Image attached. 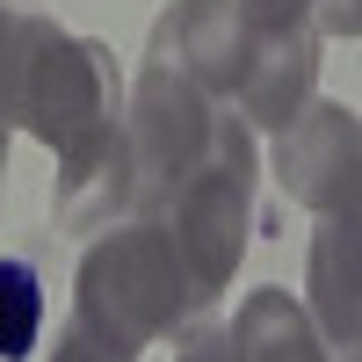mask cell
<instances>
[{"mask_svg":"<svg viewBox=\"0 0 362 362\" xmlns=\"http://www.w3.org/2000/svg\"><path fill=\"white\" fill-rule=\"evenodd\" d=\"M145 58L189 73L210 102L261 131H290L319 87V29H261L239 0H174Z\"/></svg>","mask_w":362,"mask_h":362,"instance_id":"obj_1","label":"cell"},{"mask_svg":"<svg viewBox=\"0 0 362 362\" xmlns=\"http://www.w3.org/2000/svg\"><path fill=\"white\" fill-rule=\"evenodd\" d=\"M203 305L210 297L196 290L189 261H181L174 232L160 218H116L109 232L87 239V254L73 268V319L124 355L189 334Z\"/></svg>","mask_w":362,"mask_h":362,"instance_id":"obj_2","label":"cell"},{"mask_svg":"<svg viewBox=\"0 0 362 362\" xmlns=\"http://www.w3.org/2000/svg\"><path fill=\"white\" fill-rule=\"evenodd\" d=\"M232 124L225 102H210L189 73L145 58L138 80H131V102H124V131H131V174H138V196H131V218H160L174 203V189L189 181L218 138Z\"/></svg>","mask_w":362,"mask_h":362,"instance_id":"obj_3","label":"cell"},{"mask_svg":"<svg viewBox=\"0 0 362 362\" xmlns=\"http://www.w3.org/2000/svg\"><path fill=\"white\" fill-rule=\"evenodd\" d=\"M124 102H131V87L116 73V51L95 44V37H66L51 22V37L29 58L22 131L37 145H51L58 160H80V153H95V145H109L124 131Z\"/></svg>","mask_w":362,"mask_h":362,"instance_id":"obj_4","label":"cell"},{"mask_svg":"<svg viewBox=\"0 0 362 362\" xmlns=\"http://www.w3.org/2000/svg\"><path fill=\"white\" fill-rule=\"evenodd\" d=\"M276 181L319 218L362 210V116L341 102H305V116L276 138Z\"/></svg>","mask_w":362,"mask_h":362,"instance_id":"obj_5","label":"cell"},{"mask_svg":"<svg viewBox=\"0 0 362 362\" xmlns=\"http://www.w3.org/2000/svg\"><path fill=\"white\" fill-rule=\"evenodd\" d=\"M305 312L334 362H362V210L319 218L305 247Z\"/></svg>","mask_w":362,"mask_h":362,"instance_id":"obj_6","label":"cell"},{"mask_svg":"<svg viewBox=\"0 0 362 362\" xmlns=\"http://www.w3.org/2000/svg\"><path fill=\"white\" fill-rule=\"evenodd\" d=\"M131 196H138V174H131V131H116L109 145H95V153L58 160L51 218H58V232H109L116 218H131Z\"/></svg>","mask_w":362,"mask_h":362,"instance_id":"obj_7","label":"cell"},{"mask_svg":"<svg viewBox=\"0 0 362 362\" xmlns=\"http://www.w3.org/2000/svg\"><path fill=\"white\" fill-rule=\"evenodd\" d=\"M232 362H334V355H326L312 312L297 305L290 290L261 283V290H247V305L232 312Z\"/></svg>","mask_w":362,"mask_h":362,"instance_id":"obj_8","label":"cell"},{"mask_svg":"<svg viewBox=\"0 0 362 362\" xmlns=\"http://www.w3.org/2000/svg\"><path fill=\"white\" fill-rule=\"evenodd\" d=\"M51 326V239L0 247V362H22L44 348Z\"/></svg>","mask_w":362,"mask_h":362,"instance_id":"obj_9","label":"cell"},{"mask_svg":"<svg viewBox=\"0 0 362 362\" xmlns=\"http://www.w3.org/2000/svg\"><path fill=\"white\" fill-rule=\"evenodd\" d=\"M51 37V15L37 8H8L0 0V181H8V138L22 131V87H29V58Z\"/></svg>","mask_w":362,"mask_h":362,"instance_id":"obj_10","label":"cell"},{"mask_svg":"<svg viewBox=\"0 0 362 362\" xmlns=\"http://www.w3.org/2000/svg\"><path fill=\"white\" fill-rule=\"evenodd\" d=\"M51 362H138V355H124V348H109V341H95L80 319H66L58 326V348H51Z\"/></svg>","mask_w":362,"mask_h":362,"instance_id":"obj_11","label":"cell"},{"mask_svg":"<svg viewBox=\"0 0 362 362\" xmlns=\"http://www.w3.org/2000/svg\"><path fill=\"white\" fill-rule=\"evenodd\" d=\"M261 29H312V8L319 0H239Z\"/></svg>","mask_w":362,"mask_h":362,"instance_id":"obj_12","label":"cell"},{"mask_svg":"<svg viewBox=\"0 0 362 362\" xmlns=\"http://www.w3.org/2000/svg\"><path fill=\"white\" fill-rule=\"evenodd\" d=\"M174 362H232V326H189Z\"/></svg>","mask_w":362,"mask_h":362,"instance_id":"obj_13","label":"cell"},{"mask_svg":"<svg viewBox=\"0 0 362 362\" xmlns=\"http://www.w3.org/2000/svg\"><path fill=\"white\" fill-rule=\"evenodd\" d=\"M8 8H22V0H8Z\"/></svg>","mask_w":362,"mask_h":362,"instance_id":"obj_14","label":"cell"}]
</instances>
